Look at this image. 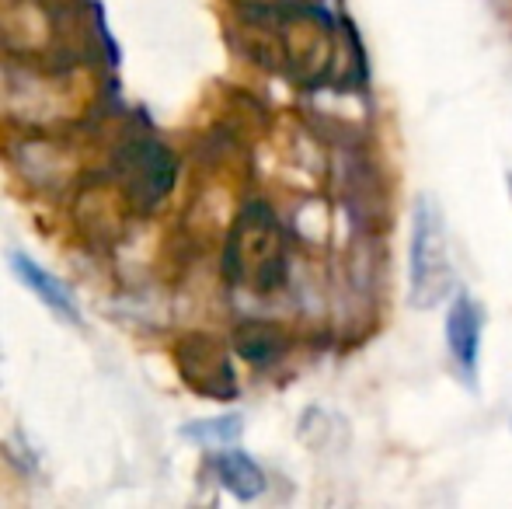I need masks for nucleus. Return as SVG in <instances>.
I'll return each instance as SVG.
<instances>
[{"label": "nucleus", "instance_id": "7ed1b4c3", "mask_svg": "<svg viewBox=\"0 0 512 509\" xmlns=\"http://www.w3.org/2000/svg\"><path fill=\"white\" fill-rule=\"evenodd\" d=\"M457 269H453L450 241H446V220L436 199L422 196L411 217V304L436 307L453 293Z\"/></svg>", "mask_w": 512, "mask_h": 509}, {"label": "nucleus", "instance_id": "9d476101", "mask_svg": "<svg viewBox=\"0 0 512 509\" xmlns=\"http://www.w3.org/2000/svg\"><path fill=\"white\" fill-rule=\"evenodd\" d=\"M185 440L206 443V447H227L241 436V415H220V419H203V422H189L182 429Z\"/></svg>", "mask_w": 512, "mask_h": 509}, {"label": "nucleus", "instance_id": "423d86ee", "mask_svg": "<svg viewBox=\"0 0 512 509\" xmlns=\"http://www.w3.org/2000/svg\"><path fill=\"white\" fill-rule=\"evenodd\" d=\"M11 272H14V279H18L21 286H25L32 297H39L42 300V307H49V311L56 314V318H63V321H81V311H77V300H74V293H70V286L63 283L60 276H53L49 269H42L35 258H28V255H21V252H14L11 255Z\"/></svg>", "mask_w": 512, "mask_h": 509}, {"label": "nucleus", "instance_id": "6e6552de", "mask_svg": "<svg viewBox=\"0 0 512 509\" xmlns=\"http://www.w3.org/2000/svg\"><path fill=\"white\" fill-rule=\"evenodd\" d=\"M213 471L220 478V485L237 499H258L265 492V475L244 450H220L213 457Z\"/></svg>", "mask_w": 512, "mask_h": 509}, {"label": "nucleus", "instance_id": "f257e3e1", "mask_svg": "<svg viewBox=\"0 0 512 509\" xmlns=\"http://www.w3.org/2000/svg\"><path fill=\"white\" fill-rule=\"evenodd\" d=\"M223 272L234 286L251 293H272L286 279V234L272 206L248 203L230 227Z\"/></svg>", "mask_w": 512, "mask_h": 509}, {"label": "nucleus", "instance_id": "f03ea898", "mask_svg": "<svg viewBox=\"0 0 512 509\" xmlns=\"http://www.w3.org/2000/svg\"><path fill=\"white\" fill-rule=\"evenodd\" d=\"M262 28L272 35L279 49V63L300 81H321L331 74L338 56L335 25L314 7H272V11H258Z\"/></svg>", "mask_w": 512, "mask_h": 509}, {"label": "nucleus", "instance_id": "39448f33", "mask_svg": "<svg viewBox=\"0 0 512 509\" xmlns=\"http://www.w3.org/2000/svg\"><path fill=\"white\" fill-rule=\"evenodd\" d=\"M126 185L129 196L140 199L143 206H157L175 185V157L157 140H133L126 150Z\"/></svg>", "mask_w": 512, "mask_h": 509}, {"label": "nucleus", "instance_id": "1a4fd4ad", "mask_svg": "<svg viewBox=\"0 0 512 509\" xmlns=\"http://www.w3.org/2000/svg\"><path fill=\"white\" fill-rule=\"evenodd\" d=\"M234 346H237V353H241L244 360L262 367V363H272L279 353H283L286 339H283V332H279L276 325H265V321H248V325L237 328Z\"/></svg>", "mask_w": 512, "mask_h": 509}, {"label": "nucleus", "instance_id": "0eeeda50", "mask_svg": "<svg viewBox=\"0 0 512 509\" xmlns=\"http://www.w3.org/2000/svg\"><path fill=\"white\" fill-rule=\"evenodd\" d=\"M481 325H485L481 307L474 304L471 297L460 293V297L453 300L450 314H446V346H450V356L460 363V370H464L467 377H471L474 367H478Z\"/></svg>", "mask_w": 512, "mask_h": 509}, {"label": "nucleus", "instance_id": "20e7f679", "mask_svg": "<svg viewBox=\"0 0 512 509\" xmlns=\"http://www.w3.org/2000/svg\"><path fill=\"white\" fill-rule=\"evenodd\" d=\"M175 363L182 370V381L192 391L216 401H230L237 394V377L230 367L227 349L209 335H185L175 349Z\"/></svg>", "mask_w": 512, "mask_h": 509}, {"label": "nucleus", "instance_id": "9b49d317", "mask_svg": "<svg viewBox=\"0 0 512 509\" xmlns=\"http://www.w3.org/2000/svg\"><path fill=\"white\" fill-rule=\"evenodd\" d=\"M509 189H512V175H509Z\"/></svg>", "mask_w": 512, "mask_h": 509}]
</instances>
